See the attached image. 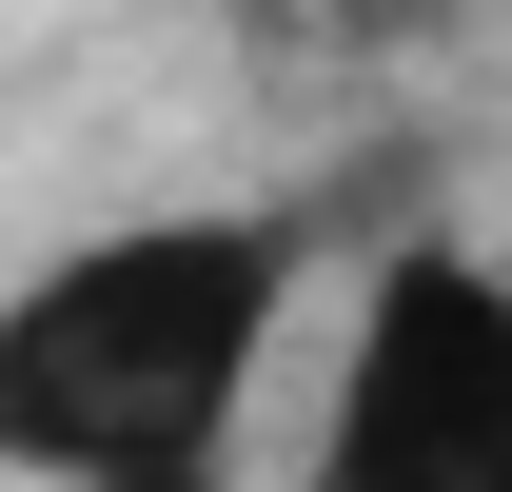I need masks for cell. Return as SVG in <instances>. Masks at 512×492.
I'll return each instance as SVG.
<instances>
[{
    "label": "cell",
    "mask_w": 512,
    "mask_h": 492,
    "mask_svg": "<svg viewBox=\"0 0 512 492\" xmlns=\"http://www.w3.org/2000/svg\"><path fill=\"white\" fill-rule=\"evenodd\" d=\"M296 217H119L0 296V473L40 492H237L256 374L296 335Z\"/></svg>",
    "instance_id": "6da1fadb"
},
{
    "label": "cell",
    "mask_w": 512,
    "mask_h": 492,
    "mask_svg": "<svg viewBox=\"0 0 512 492\" xmlns=\"http://www.w3.org/2000/svg\"><path fill=\"white\" fill-rule=\"evenodd\" d=\"M296 492H512V276L493 256H453V237L375 256Z\"/></svg>",
    "instance_id": "7a4b0ae2"
},
{
    "label": "cell",
    "mask_w": 512,
    "mask_h": 492,
    "mask_svg": "<svg viewBox=\"0 0 512 492\" xmlns=\"http://www.w3.org/2000/svg\"><path fill=\"white\" fill-rule=\"evenodd\" d=\"M453 20H473V0H335V40H355V60H414V40H453Z\"/></svg>",
    "instance_id": "3957f363"
}]
</instances>
